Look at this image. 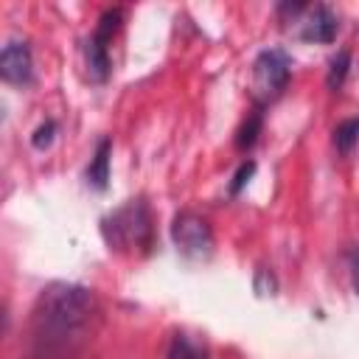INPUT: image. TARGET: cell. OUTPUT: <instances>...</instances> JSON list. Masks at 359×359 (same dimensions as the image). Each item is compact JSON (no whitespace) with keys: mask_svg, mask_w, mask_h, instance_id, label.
<instances>
[{"mask_svg":"<svg viewBox=\"0 0 359 359\" xmlns=\"http://www.w3.org/2000/svg\"><path fill=\"white\" fill-rule=\"evenodd\" d=\"M98 311L93 289L48 283L31 309V353L36 359H73Z\"/></svg>","mask_w":359,"mask_h":359,"instance_id":"cell-1","label":"cell"},{"mask_svg":"<svg viewBox=\"0 0 359 359\" xmlns=\"http://www.w3.org/2000/svg\"><path fill=\"white\" fill-rule=\"evenodd\" d=\"M107 241L112 247H149L151 244V216L146 205L132 199L129 205L118 208L107 222H104Z\"/></svg>","mask_w":359,"mask_h":359,"instance_id":"cell-2","label":"cell"},{"mask_svg":"<svg viewBox=\"0 0 359 359\" xmlns=\"http://www.w3.org/2000/svg\"><path fill=\"white\" fill-rule=\"evenodd\" d=\"M292 76V59L280 48H266L252 62V93L258 101L278 98Z\"/></svg>","mask_w":359,"mask_h":359,"instance_id":"cell-3","label":"cell"},{"mask_svg":"<svg viewBox=\"0 0 359 359\" xmlns=\"http://www.w3.org/2000/svg\"><path fill=\"white\" fill-rule=\"evenodd\" d=\"M121 17L123 11L121 8H107L93 31V36L87 39V48H84V59H87V76L93 81H107L109 76V50H107V42L112 39V34L118 31L121 25Z\"/></svg>","mask_w":359,"mask_h":359,"instance_id":"cell-4","label":"cell"},{"mask_svg":"<svg viewBox=\"0 0 359 359\" xmlns=\"http://www.w3.org/2000/svg\"><path fill=\"white\" fill-rule=\"evenodd\" d=\"M171 236H174V244L180 252L191 255V258H199V255H208L210 252V244H213V236H210V227L202 216L196 213H180L171 224Z\"/></svg>","mask_w":359,"mask_h":359,"instance_id":"cell-5","label":"cell"},{"mask_svg":"<svg viewBox=\"0 0 359 359\" xmlns=\"http://www.w3.org/2000/svg\"><path fill=\"white\" fill-rule=\"evenodd\" d=\"M0 76L3 81L14 84V87H25L34 76V62H31V50L25 42H6L3 53H0Z\"/></svg>","mask_w":359,"mask_h":359,"instance_id":"cell-6","label":"cell"},{"mask_svg":"<svg viewBox=\"0 0 359 359\" xmlns=\"http://www.w3.org/2000/svg\"><path fill=\"white\" fill-rule=\"evenodd\" d=\"M337 28H339L337 14H334L328 6H314V8L309 11V20L303 22L300 36H303L306 42H331V39L337 36Z\"/></svg>","mask_w":359,"mask_h":359,"instance_id":"cell-7","label":"cell"},{"mask_svg":"<svg viewBox=\"0 0 359 359\" xmlns=\"http://www.w3.org/2000/svg\"><path fill=\"white\" fill-rule=\"evenodd\" d=\"M109 154H112V140L104 137V140H98L95 154H93L90 165H87V182L93 188H98V191H104L107 180H109Z\"/></svg>","mask_w":359,"mask_h":359,"instance_id":"cell-8","label":"cell"},{"mask_svg":"<svg viewBox=\"0 0 359 359\" xmlns=\"http://www.w3.org/2000/svg\"><path fill=\"white\" fill-rule=\"evenodd\" d=\"M356 140H359V118H348V121H342L337 129H334V146L345 154V151H351L353 146H356Z\"/></svg>","mask_w":359,"mask_h":359,"instance_id":"cell-9","label":"cell"},{"mask_svg":"<svg viewBox=\"0 0 359 359\" xmlns=\"http://www.w3.org/2000/svg\"><path fill=\"white\" fill-rule=\"evenodd\" d=\"M348 67H351V53L348 50H337V56L328 62V76H325V84L331 90H339L345 76H348Z\"/></svg>","mask_w":359,"mask_h":359,"instance_id":"cell-10","label":"cell"},{"mask_svg":"<svg viewBox=\"0 0 359 359\" xmlns=\"http://www.w3.org/2000/svg\"><path fill=\"white\" fill-rule=\"evenodd\" d=\"M168 359H205V351L191 342L185 334H177L171 339V348H168Z\"/></svg>","mask_w":359,"mask_h":359,"instance_id":"cell-11","label":"cell"},{"mask_svg":"<svg viewBox=\"0 0 359 359\" xmlns=\"http://www.w3.org/2000/svg\"><path fill=\"white\" fill-rule=\"evenodd\" d=\"M258 132H261V112L255 109L247 121H244V126L238 129V137H236V146L244 151V149H250L252 143H255V137H258Z\"/></svg>","mask_w":359,"mask_h":359,"instance_id":"cell-12","label":"cell"},{"mask_svg":"<svg viewBox=\"0 0 359 359\" xmlns=\"http://www.w3.org/2000/svg\"><path fill=\"white\" fill-rule=\"evenodd\" d=\"M53 135H56V123H53V121H45V123H39V126L34 129V135H31V143H34V149H48V146L53 143Z\"/></svg>","mask_w":359,"mask_h":359,"instance_id":"cell-13","label":"cell"},{"mask_svg":"<svg viewBox=\"0 0 359 359\" xmlns=\"http://www.w3.org/2000/svg\"><path fill=\"white\" fill-rule=\"evenodd\" d=\"M255 174V163L252 160H247V163H241L238 165V171H236V177H233V182H230V194H238L247 182H250V177Z\"/></svg>","mask_w":359,"mask_h":359,"instance_id":"cell-14","label":"cell"},{"mask_svg":"<svg viewBox=\"0 0 359 359\" xmlns=\"http://www.w3.org/2000/svg\"><path fill=\"white\" fill-rule=\"evenodd\" d=\"M353 286H356V294H359V258H356V272H353Z\"/></svg>","mask_w":359,"mask_h":359,"instance_id":"cell-15","label":"cell"}]
</instances>
